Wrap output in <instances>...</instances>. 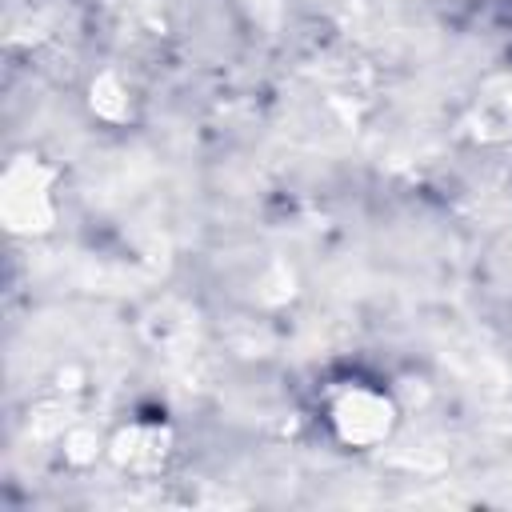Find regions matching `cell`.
<instances>
[{"label": "cell", "instance_id": "1", "mask_svg": "<svg viewBox=\"0 0 512 512\" xmlns=\"http://www.w3.org/2000/svg\"><path fill=\"white\" fill-rule=\"evenodd\" d=\"M324 424L344 448H372L388 440L396 424V408L384 388L348 376V380H332V388L324 392Z\"/></svg>", "mask_w": 512, "mask_h": 512}]
</instances>
